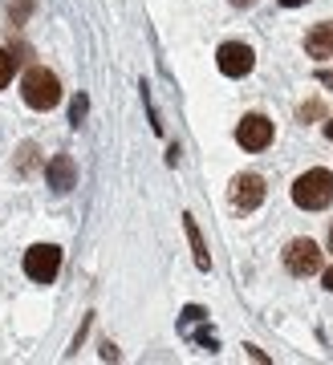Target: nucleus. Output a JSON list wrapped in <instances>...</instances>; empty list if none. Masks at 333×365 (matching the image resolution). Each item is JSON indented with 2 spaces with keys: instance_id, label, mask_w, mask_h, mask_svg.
<instances>
[{
  "instance_id": "8",
  "label": "nucleus",
  "mask_w": 333,
  "mask_h": 365,
  "mask_svg": "<svg viewBox=\"0 0 333 365\" xmlns=\"http://www.w3.org/2000/svg\"><path fill=\"white\" fill-rule=\"evenodd\" d=\"M45 182H49L53 195H69V191L77 187V167H74V158H69V155H53V158H49V167H45Z\"/></svg>"
},
{
  "instance_id": "19",
  "label": "nucleus",
  "mask_w": 333,
  "mask_h": 365,
  "mask_svg": "<svg viewBox=\"0 0 333 365\" xmlns=\"http://www.w3.org/2000/svg\"><path fill=\"white\" fill-rule=\"evenodd\" d=\"M228 4H236V9H252L257 0H228Z\"/></svg>"
},
{
  "instance_id": "16",
  "label": "nucleus",
  "mask_w": 333,
  "mask_h": 365,
  "mask_svg": "<svg viewBox=\"0 0 333 365\" xmlns=\"http://www.w3.org/2000/svg\"><path fill=\"white\" fill-rule=\"evenodd\" d=\"M317 81H321V86H333V69H321Z\"/></svg>"
},
{
  "instance_id": "1",
  "label": "nucleus",
  "mask_w": 333,
  "mask_h": 365,
  "mask_svg": "<svg viewBox=\"0 0 333 365\" xmlns=\"http://www.w3.org/2000/svg\"><path fill=\"white\" fill-rule=\"evenodd\" d=\"M293 203L301 211H325L333 203V170L313 167L293 182Z\"/></svg>"
},
{
  "instance_id": "13",
  "label": "nucleus",
  "mask_w": 333,
  "mask_h": 365,
  "mask_svg": "<svg viewBox=\"0 0 333 365\" xmlns=\"http://www.w3.org/2000/svg\"><path fill=\"white\" fill-rule=\"evenodd\" d=\"M86 110H90V102H86V93H77V98H74V106H69V122H74V126H81V122H86Z\"/></svg>"
},
{
  "instance_id": "17",
  "label": "nucleus",
  "mask_w": 333,
  "mask_h": 365,
  "mask_svg": "<svg viewBox=\"0 0 333 365\" xmlns=\"http://www.w3.org/2000/svg\"><path fill=\"white\" fill-rule=\"evenodd\" d=\"M321 284H325V288L333 292V268H325V272H321Z\"/></svg>"
},
{
  "instance_id": "20",
  "label": "nucleus",
  "mask_w": 333,
  "mask_h": 365,
  "mask_svg": "<svg viewBox=\"0 0 333 365\" xmlns=\"http://www.w3.org/2000/svg\"><path fill=\"white\" fill-rule=\"evenodd\" d=\"M325 138H333V118H329V122H325Z\"/></svg>"
},
{
  "instance_id": "6",
  "label": "nucleus",
  "mask_w": 333,
  "mask_h": 365,
  "mask_svg": "<svg viewBox=\"0 0 333 365\" xmlns=\"http://www.w3.org/2000/svg\"><path fill=\"white\" fill-rule=\"evenodd\" d=\"M228 199H232V207L236 211H257L260 203H264V179L260 175H252V170H244V175H236L228 187Z\"/></svg>"
},
{
  "instance_id": "18",
  "label": "nucleus",
  "mask_w": 333,
  "mask_h": 365,
  "mask_svg": "<svg viewBox=\"0 0 333 365\" xmlns=\"http://www.w3.org/2000/svg\"><path fill=\"white\" fill-rule=\"evenodd\" d=\"M277 4H284V9H301V4H309V0H277Z\"/></svg>"
},
{
  "instance_id": "14",
  "label": "nucleus",
  "mask_w": 333,
  "mask_h": 365,
  "mask_svg": "<svg viewBox=\"0 0 333 365\" xmlns=\"http://www.w3.org/2000/svg\"><path fill=\"white\" fill-rule=\"evenodd\" d=\"M321 114H325V106H321L317 98H309V102L297 110V118H301V122H313V118H321Z\"/></svg>"
},
{
  "instance_id": "11",
  "label": "nucleus",
  "mask_w": 333,
  "mask_h": 365,
  "mask_svg": "<svg viewBox=\"0 0 333 365\" xmlns=\"http://www.w3.org/2000/svg\"><path fill=\"white\" fill-rule=\"evenodd\" d=\"M183 232H187V240H192L195 268H199V272H212V256H207V244H204V235H199V223H195V215H183Z\"/></svg>"
},
{
  "instance_id": "5",
  "label": "nucleus",
  "mask_w": 333,
  "mask_h": 365,
  "mask_svg": "<svg viewBox=\"0 0 333 365\" xmlns=\"http://www.w3.org/2000/svg\"><path fill=\"white\" fill-rule=\"evenodd\" d=\"M216 66L224 78H248L252 73V66H257V53L248 49L244 41H224L216 53Z\"/></svg>"
},
{
  "instance_id": "9",
  "label": "nucleus",
  "mask_w": 333,
  "mask_h": 365,
  "mask_svg": "<svg viewBox=\"0 0 333 365\" xmlns=\"http://www.w3.org/2000/svg\"><path fill=\"white\" fill-rule=\"evenodd\" d=\"M179 333H183V337H195L204 349H212V353L219 349V337L212 333V329H204V309H199V304H187V309H183Z\"/></svg>"
},
{
  "instance_id": "7",
  "label": "nucleus",
  "mask_w": 333,
  "mask_h": 365,
  "mask_svg": "<svg viewBox=\"0 0 333 365\" xmlns=\"http://www.w3.org/2000/svg\"><path fill=\"white\" fill-rule=\"evenodd\" d=\"M236 143L244 150H264L272 143V122L264 114H244V122L236 126Z\"/></svg>"
},
{
  "instance_id": "3",
  "label": "nucleus",
  "mask_w": 333,
  "mask_h": 365,
  "mask_svg": "<svg viewBox=\"0 0 333 365\" xmlns=\"http://www.w3.org/2000/svg\"><path fill=\"white\" fill-rule=\"evenodd\" d=\"M61 272V248L57 244H33L25 252V276L37 284H53Z\"/></svg>"
},
{
  "instance_id": "15",
  "label": "nucleus",
  "mask_w": 333,
  "mask_h": 365,
  "mask_svg": "<svg viewBox=\"0 0 333 365\" xmlns=\"http://www.w3.org/2000/svg\"><path fill=\"white\" fill-rule=\"evenodd\" d=\"M9 16H13V25H21L29 16V0H9Z\"/></svg>"
},
{
  "instance_id": "12",
  "label": "nucleus",
  "mask_w": 333,
  "mask_h": 365,
  "mask_svg": "<svg viewBox=\"0 0 333 365\" xmlns=\"http://www.w3.org/2000/svg\"><path fill=\"white\" fill-rule=\"evenodd\" d=\"M13 69H16V61H13V53L9 49H0V90L13 81Z\"/></svg>"
},
{
  "instance_id": "10",
  "label": "nucleus",
  "mask_w": 333,
  "mask_h": 365,
  "mask_svg": "<svg viewBox=\"0 0 333 365\" xmlns=\"http://www.w3.org/2000/svg\"><path fill=\"white\" fill-rule=\"evenodd\" d=\"M305 53L309 57H333V21H321L313 33L305 37Z\"/></svg>"
},
{
  "instance_id": "4",
  "label": "nucleus",
  "mask_w": 333,
  "mask_h": 365,
  "mask_svg": "<svg viewBox=\"0 0 333 365\" xmlns=\"http://www.w3.org/2000/svg\"><path fill=\"white\" fill-rule=\"evenodd\" d=\"M284 268L289 276H317L321 272V248L313 240H289V248H284Z\"/></svg>"
},
{
  "instance_id": "2",
  "label": "nucleus",
  "mask_w": 333,
  "mask_h": 365,
  "mask_svg": "<svg viewBox=\"0 0 333 365\" xmlns=\"http://www.w3.org/2000/svg\"><path fill=\"white\" fill-rule=\"evenodd\" d=\"M21 93H25V102L33 110H53V106L61 102V81L45 66H33L25 73V81H21Z\"/></svg>"
},
{
  "instance_id": "21",
  "label": "nucleus",
  "mask_w": 333,
  "mask_h": 365,
  "mask_svg": "<svg viewBox=\"0 0 333 365\" xmlns=\"http://www.w3.org/2000/svg\"><path fill=\"white\" fill-rule=\"evenodd\" d=\"M329 252H333V227H329Z\"/></svg>"
}]
</instances>
